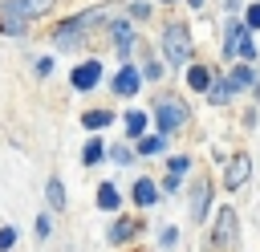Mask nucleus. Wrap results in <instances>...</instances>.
Listing matches in <instances>:
<instances>
[{
  "label": "nucleus",
  "mask_w": 260,
  "mask_h": 252,
  "mask_svg": "<svg viewBox=\"0 0 260 252\" xmlns=\"http://www.w3.org/2000/svg\"><path fill=\"white\" fill-rule=\"evenodd\" d=\"M207 207H211V183L195 179V191H191V215H195V224L207 219Z\"/></svg>",
  "instance_id": "6e6552de"
},
{
  "label": "nucleus",
  "mask_w": 260,
  "mask_h": 252,
  "mask_svg": "<svg viewBox=\"0 0 260 252\" xmlns=\"http://www.w3.org/2000/svg\"><path fill=\"white\" fill-rule=\"evenodd\" d=\"M228 85H232V89H248V85H256V73H252V65H236V69L228 73Z\"/></svg>",
  "instance_id": "f8f14e48"
},
{
  "label": "nucleus",
  "mask_w": 260,
  "mask_h": 252,
  "mask_svg": "<svg viewBox=\"0 0 260 252\" xmlns=\"http://www.w3.org/2000/svg\"><path fill=\"white\" fill-rule=\"evenodd\" d=\"M45 195H49V207H53V211L65 207V187H61V179H49V183H45Z\"/></svg>",
  "instance_id": "aec40b11"
},
{
  "label": "nucleus",
  "mask_w": 260,
  "mask_h": 252,
  "mask_svg": "<svg viewBox=\"0 0 260 252\" xmlns=\"http://www.w3.org/2000/svg\"><path fill=\"white\" fill-rule=\"evenodd\" d=\"M98 81H102V61H93V57H89V61H81V65L69 73V85H73V89H81V93H85V89H93Z\"/></svg>",
  "instance_id": "39448f33"
},
{
  "label": "nucleus",
  "mask_w": 260,
  "mask_h": 252,
  "mask_svg": "<svg viewBox=\"0 0 260 252\" xmlns=\"http://www.w3.org/2000/svg\"><path fill=\"white\" fill-rule=\"evenodd\" d=\"M16 244V228H0V252H8Z\"/></svg>",
  "instance_id": "b1692460"
},
{
  "label": "nucleus",
  "mask_w": 260,
  "mask_h": 252,
  "mask_svg": "<svg viewBox=\"0 0 260 252\" xmlns=\"http://www.w3.org/2000/svg\"><path fill=\"white\" fill-rule=\"evenodd\" d=\"M102 16H106V8H85L81 16L65 20V24L53 33V45H61V49H73V45H77V41L89 33V24H93V20H102Z\"/></svg>",
  "instance_id": "20e7f679"
},
{
  "label": "nucleus",
  "mask_w": 260,
  "mask_h": 252,
  "mask_svg": "<svg viewBox=\"0 0 260 252\" xmlns=\"http://www.w3.org/2000/svg\"><path fill=\"white\" fill-rule=\"evenodd\" d=\"M244 28H260V4H252V8L244 12Z\"/></svg>",
  "instance_id": "5701e85b"
},
{
  "label": "nucleus",
  "mask_w": 260,
  "mask_h": 252,
  "mask_svg": "<svg viewBox=\"0 0 260 252\" xmlns=\"http://www.w3.org/2000/svg\"><path fill=\"white\" fill-rule=\"evenodd\" d=\"M228 98H232V85H228V77H219V81H211V85H207V102H211V106H223Z\"/></svg>",
  "instance_id": "dca6fc26"
},
{
  "label": "nucleus",
  "mask_w": 260,
  "mask_h": 252,
  "mask_svg": "<svg viewBox=\"0 0 260 252\" xmlns=\"http://www.w3.org/2000/svg\"><path fill=\"white\" fill-rule=\"evenodd\" d=\"M244 41H248V28H244V20H228V33H223V57H236Z\"/></svg>",
  "instance_id": "1a4fd4ad"
},
{
  "label": "nucleus",
  "mask_w": 260,
  "mask_h": 252,
  "mask_svg": "<svg viewBox=\"0 0 260 252\" xmlns=\"http://www.w3.org/2000/svg\"><path fill=\"white\" fill-rule=\"evenodd\" d=\"M114 45H118V57H122V61H130L134 33H130V24H126V20H114Z\"/></svg>",
  "instance_id": "9b49d317"
},
{
  "label": "nucleus",
  "mask_w": 260,
  "mask_h": 252,
  "mask_svg": "<svg viewBox=\"0 0 260 252\" xmlns=\"http://www.w3.org/2000/svg\"><path fill=\"white\" fill-rule=\"evenodd\" d=\"M179 183H183V175H167L162 179V191H179Z\"/></svg>",
  "instance_id": "bb28decb"
},
{
  "label": "nucleus",
  "mask_w": 260,
  "mask_h": 252,
  "mask_svg": "<svg viewBox=\"0 0 260 252\" xmlns=\"http://www.w3.org/2000/svg\"><path fill=\"white\" fill-rule=\"evenodd\" d=\"M187 85L207 93V85H211V73H207V65H187Z\"/></svg>",
  "instance_id": "ddd939ff"
},
{
  "label": "nucleus",
  "mask_w": 260,
  "mask_h": 252,
  "mask_svg": "<svg viewBox=\"0 0 260 252\" xmlns=\"http://www.w3.org/2000/svg\"><path fill=\"white\" fill-rule=\"evenodd\" d=\"M187 167H191V159H187V154H175V159H171V175H183Z\"/></svg>",
  "instance_id": "393cba45"
},
{
  "label": "nucleus",
  "mask_w": 260,
  "mask_h": 252,
  "mask_svg": "<svg viewBox=\"0 0 260 252\" xmlns=\"http://www.w3.org/2000/svg\"><path fill=\"white\" fill-rule=\"evenodd\" d=\"M154 122H158V134L167 138V134H175V130H183V122L191 118L187 114V102L183 98H175V93H158V102H154Z\"/></svg>",
  "instance_id": "f03ea898"
},
{
  "label": "nucleus",
  "mask_w": 260,
  "mask_h": 252,
  "mask_svg": "<svg viewBox=\"0 0 260 252\" xmlns=\"http://www.w3.org/2000/svg\"><path fill=\"white\" fill-rule=\"evenodd\" d=\"M162 57H167V65H187L191 61V33H187V24H167L162 28Z\"/></svg>",
  "instance_id": "7ed1b4c3"
},
{
  "label": "nucleus",
  "mask_w": 260,
  "mask_h": 252,
  "mask_svg": "<svg viewBox=\"0 0 260 252\" xmlns=\"http://www.w3.org/2000/svg\"><path fill=\"white\" fill-rule=\"evenodd\" d=\"M175 240H179V232H175V228H162V244H167V248H171V244H175Z\"/></svg>",
  "instance_id": "7c9ffc66"
},
{
  "label": "nucleus",
  "mask_w": 260,
  "mask_h": 252,
  "mask_svg": "<svg viewBox=\"0 0 260 252\" xmlns=\"http://www.w3.org/2000/svg\"><path fill=\"white\" fill-rule=\"evenodd\" d=\"M118 203H122V195H118V187H110V183H102V187H98V207H102V211H118Z\"/></svg>",
  "instance_id": "2eb2a0df"
},
{
  "label": "nucleus",
  "mask_w": 260,
  "mask_h": 252,
  "mask_svg": "<svg viewBox=\"0 0 260 252\" xmlns=\"http://www.w3.org/2000/svg\"><path fill=\"white\" fill-rule=\"evenodd\" d=\"M138 81H142V73H138V69L126 61V65L114 73V85H110V89H114V93H122V98H130V93L138 89Z\"/></svg>",
  "instance_id": "0eeeda50"
},
{
  "label": "nucleus",
  "mask_w": 260,
  "mask_h": 252,
  "mask_svg": "<svg viewBox=\"0 0 260 252\" xmlns=\"http://www.w3.org/2000/svg\"><path fill=\"white\" fill-rule=\"evenodd\" d=\"M154 199H158V187H154L150 179H142V183H134V203H138V207H150Z\"/></svg>",
  "instance_id": "4468645a"
},
{
  "label": "nucleus",
  "mask_w": 260,
  "mask_h": 252,
  "mask_svg": "<svg viewBox=\"0 0 260 252\" xmlns=\"http://www.w3.org/2000/svg\"><path fill=\"white\" fill-rule=\"evenodd\" d=\"M102 159H106L102 138H89V142H85V150H81V163H85V167H93V163H102Z\"/></svg>",
  "instance_id": "6ab92c4d"
},
{
  "label": "nucleus",
  "mask_w": 260,
  "mask_h": 252,
  "mask_svg": "<svg viewBox=\"0 0 260 252\" xmlns=\"http://www.w3.org/2000/svg\"><path fill=\"white\" fill-rule=\"evenodd\" d=\"M162 146H167L162 134H142L138 138V154H162Z\"/></svg>",
  "instance_id": "a211bd4d"
},
{
  "label": "nucleus",
  "mask_w": 260,
  "mask_h": 252,
  "mask_svg": "<svg viewBox=\"0 0 260 252\" xmlns=\"http://www.w3.org/2000/svg\"><path fill=\"white\" fill-rule=\"evenodd\" d=\"M110 118H114V114H110V110H89V114H85V118H81V122H85V126H89V130H102V126H110Z\"/></svg>",
  "instance_id": "412c9836"
},
{
  "label": "nucleus",
  "mask_w": 260,
  "mask_h": 252,
  "mask_svg": "<svg viewBox=\"0 0 260 252\" xmlns=\"http://www.w3.org/2000/svg\"><path fill=\"white\" fill-rule=\"evenodd\" d=\"M232 236H236V211H232V207H223V211H219V224H215V236H211V244H215V248H223Z\"/></svg>",
  "instance_id": "9d476101"
},
{
  "label": "nucleus",
  "mask_w": 260,
  "mask_h": 252,
  "mask_svg": "<svg viewBox=\"0 0 260 252\" xmlns=\"http://www.w3.org/2000/svg\"><path fill=\"white\" fill-rule=\"evenodd\" d=\"M236 57H244V61H256V45H252V37L240 45V53H236Z\"/></svg>",
  "instance_id": "a878e982"
},
{
  "label": "nucleus",
  "mask_w": 260,
  "mask_h": 252,
  "mask_svg": "<svg viewBox=\"0 0 260 252\" xmlns=\"http://www.w3.org/2000/svg\"><path fill=\"white\" fill-rule=\"evenodd\" d=\"M130 232H134V224H130V219H118V224L110 228V244H122Z\"/></svg>",
  "instance_id": "4be33fe9"
},
{
  "label": "nucleus",
  "mask_w": 260,
  "mask_h": 252,
  "mask_svg": "<svg viewBox=\"0 0 260 252\" xmlns=\"http://www.w3.org/2000/svg\"><path fill=\"white\" fill-rule=\"evenodd\" d=\"M114 159H118V163H130V159H134V150H130V146H118V150H114Z\"/></svg>",
  "instance_id": "c85d7f7f"
},
{
  "label": "nucleus",
  "mask_w": 260,
  "mask_h": 252,
  "mask_svg": "<svg viewBox=\"0 0 260 252\" xmlns=\"http://www.w3.org/2000/svg\"><path fill=\"white\" fill-rule=\"evenodd\" d=\"M37 73H41V77H49V73H53V61H49V57H41V61H37Z\"/></svg>",
  "instance_id": "cd10ccee"
},
{
  "label": "nucleus",
  "mask_w": 260,
  "mask_h": 252,
  "mask_svg": "<svg viewBox=\"0 0 260 252\" xmlns=\"http://www.w3.org/2000/svg\"><path fill=\"white\" fill-rule=\"evenodd\" d=\"M57 0H4L0 4V33H24L28 20L45 16Z\"/></svg>",
  "instance_id": "f257e3e1"
},
{
  "label": "nucleus",
  "mask_w": 260,
  "mask_h": 252,
  "mask_svg": "<svg viewBox=\"0 0 260 252\" xmlns=\"http://www.w3.org/2000/svg\"><path fill=\"white\" fill-rule=\"evenodd\" d=\"M49 232H53V224H49V215H41L37 219V236H49Z\"/></svg>",
  "instance_id": "c756f323"
},
{
  "label": "nucleus",
  "mask_w": 260,
  "mask_h": 252,
  "mask_svg": "<svg viewBox=\"0 0 260 252\" xmlns=\"http://www.w3.org/2000/svg\"><path fill=\"white\" fill-rule=\"evenodd\" d=\"M248 175H252V159H248V154H232V159H228V171H223L228 191L244 187V183H248Z\"/></svg>",
  "instance_id": "423d86ee"
},
{
  "label": "nucleus",
  "mask_w": 260,
  "mask_h": 252,
  "mask_svg": "<svg viewBox=\"0 0 260 252\" xmlns=\"http://www.w3.org/2000/svg\"><path fill=\"white\" fill-rule=\"evenodd\" d=\"M142 130H146V114L142 110H130L126 114V138H142Z\"/></svg>",
  "instance_id": "f3484780"
}]
</instances>
